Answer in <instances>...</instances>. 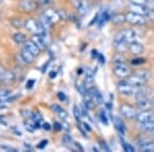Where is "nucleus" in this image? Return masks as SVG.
<instances>
[{
    "instance_id": "nucleus-6",
    "label": "nucleus",
    "mask_w": 154,
    "mask_h": 152,
    "mask_svg": "<svg viewBox=\"0 0 154 152\" xmlns=\"http://www.w3.org/2000/svg\"><path fill=\"white\" fill-rule=\"evenodd\" d=\"M125 20L128 24L134 25V26H141L146 23L145 16L139 14L135 11H130L125 14Z\"/></svg>"
},
{
    "instance_id": "nucleus-3",
    "label": "nucleus",
    "mask_w": 154,
    "mask_h": 152,
    "mask_svg": "<svg viewBox=\"0 0 154 152\" xmlns=\"http://www.w3.org/2000/svg\"><path fill=\"white\" fill-rule=\"evenodd\" d=\"M24 26L28 31L32 32L34 34H43L45 33V29L43 28V26L41 25L40 22H37L33 19H28L26 22L24 23Z\"/></svg>"
},
{
    "instance_id": "nucleus-8",
    "label": "nucleus",
    "mask_w": 154,
    "mask_h": 152,
    "mask_svg": "<svg viewBox=\"0 0 154 152\" xmlns=\"http://www.w3.org/2000/svg\"><path fill=\"white\" fill-rule=\"evenodd\" d=\"M120 113L123 117L128 119H134L138 115L136 108L134 106L130 105V104H122L120 106Z\"/></svg>"
},
{
    "instance_id": "nucleus-36",
    "label": "nucleus",
    "mask_w": 154,
    "mask_h": 152,
    "mask_svg": "<svg viewBox=\"0 0 154 152\" xmlns=\"http://www.w3.org/2000/svg\"><path fill=\"white\" fill-rule=\"evenodd\" d=\"M58 98H59V100H61V101H65L66 96H65V94H64V93L60 92V93H58Z\"/></svg>"
},
{
    "instance_id": "nucleus-1",
    "label": "nucleus",
    "mask_w": 154,
    "mask_h": 152,
    "mask_svg": "<svg viewBox=\"0 0 154 152\" xmlns=\"http://www.w3.org/2000/svg\"><path fill=\"white\" fill-rule=\"evenodd\" d=\"M137 33L134 30H122L119 33H117L115 39H114V46L118 49V51H125L128 48V44L131 41L136 40Z\"/></svg>"
},
{
    "instance_id": "nucleus-27",
    "label": "nucleus",
    "mask_w": 154,
    "mask_h": 152,
    "mask_svg": "<svg viewBox=\"0 0 154 152\" xmlns=\"http://www.w3.org/2000/svg\"><path fill=\"white\" fill-rule=\"evenodd\" d=\"M63 141H64V143H65L66 145H68V146H73L74 143H75V142L73 141V139H72V137L70 136V135H68V134L64 135Z\"/></svg>"
},
{
    "instance_id": "nucleus-31",
    "label": "nucleus",
    "mask_w": 154,
    "mask_h": 152,
    "mask_svg": "<svg viewBox=\"0 0 154 152\" xmlns=\"http://www.w3.org/2000/svg\"><path fill=\"white\" fill-rule=\"evenodd\" d=\"M146 62L145 59H142V58H138V59H134L131 60V64L133 65H142Z\"/></svg>"
},
{
    "instance_id": "nucleus-18",
    "label": "nucleus",
    "mask_w": 154,
    "mask_h": 152,
    "mask_svg": "<svg viewBox=\"0 0 154 152\" xmlns=\"http://www.w3.org/2000/svg\"><path fill=\"white\" fill-rule=\"evenodd\" d=\"M31 40L33 41L34 43H35L36 45L39 47V48H40V51L44 49L46 47V45H48V44H46V42H45V40H44V39L42 38L40 35H38V34H35V35H34L31 38Z\"/></svg>"
},
{
    "instance_id": "nucleus-12",
    "label": "nucleus",
    "mask_w": 154,
    "mask_h": 152,
    "mask_svg": "<svg viewBox=\"0 0 154 152\" xmlns=\"http://www.w3.org/2000/svg\"><path fill=\"white\" fill-rule=\"evenodd\" d=\"M0 80L3 81L4 83H11L14 80V74L11 71L0 68Z\"/></svg>"
},
{
    "instance_id": "nucleus-28",
    "label": "nucleus",
    "mask_w": 154,
    "mask_h": 152,
    "mask_svg": "<svg viewBox=\"0 0 154 152\" xmlns=\"http://www.w3.org/2000/svg\"><path fill=\"white\" fill-rule=\"evenodd\" d=\"M73 113H74V116H75V118L77 120L80 121V118H81V116H82V112H81L80 109L78 108V106L75 105L73 107Z\"/></svg>"
},
{
    "instance_id": "nucleus-42",
    "label": "nucleus",
    "mask_w": 154,
    "mask_h": 152,
    "mask_svg": "<svg viewBox=\"0 0 154 152\" xmlns=\"http://www.w3.org/2000/svg\"><path fill=\"white\" fill-rule=\"evenodd\" d=\"M34 80H30V81H28V83H27V88H31L32 86H33V84H34Z\"/></svg>"
},
{
    "instance_id": "nucleus-33",
    "label": "nucleus",
    "mask_w": 154,
    "mask_h": 152,
    "mask_svg": "<svg viewBox=\"0 0 154 152\" xmlns=\"http://www.w3.org/2000/svg\"><path fill=\"white\" fill-rule=\"evenodd\" d=\"M134 4H147V0H130Z\"/></svg>"
},
{
    "instance_id": "nucleus-26",
    "label": "nucleus",
    "mask_w": 154,
    "mask_h": 152,
    "mask_svg": "<svg viewBox=\"0 0 154 152\" xmlns=\"http://www.w3.org/2000/svg\"><path fill=\"white\" fill-rule=\"evenodd\" d=\"M76 88H77V91H78L79 93L82 95V96H85L86 88H85V85H84L83 81H77L76 82Z\"/></svg>"
},
{
    "instance_id": "nucleus-25",
    "label": "nucleus",
    "mask_w": 154,
    "mask_h": 152,
    "mask_svg": "<svg viewBox=\"0 0 154 152\" xmlns=\"http://www.w3.org/2000/svg\"><path fill=\"white\" fill-rule=\"evenodd\" d=\"M110 16H109V12L108 11H103L101 14V17L99 18L98 17V22H99V26H102V25H104L106 23L108 20H110Z\"/></svg>"
},
{
    "instance_id": "nucleus-11",
    "label": "nucleus",
    "mask_w": 154,
    "mask_h": 152,
    "mask_svg": "<svg viewBox=\"0 0 154 152\" xmlns=\"http://www.w3.org/2000/svg\"><path fill=\"white\" fill-rule=\"evenodd\" d=\"M20 8L22 11L28 12V11H33L37 8V3L33 0H22L20 2Z\"/></svg>"
},
{
    "instance_id": "nucleus-19",
    "label": "nucleus",
    "mask_w": 154,
    "mask_h": 152,
    "mask_svg": "<svg viewBox=\"0 0 154 152\" xmlns=\"http://www.w3.org/2000/svg\"><path fill=\"white\" fill-rule=\"evenodd\" d=\"M51 109H53V111L60 117V118L66 119L67 116H68V113H67V112L64 110V109L62 108L61 106H59V105H53V106H51Z\"/></svg>"
},
{
    "instance_id": "nucleus-44",
    "label": "nucleus",
    "mask_w": 154,
    "mask_h": 152,
    "mask_svg": "<svg viewBox=\"0 0 154 152\" xmlns=\"http://www.w3.org/2000/svg\"><path fill=\"white\" fill-rule=\"evenodd\" d=\"M150 133H151V135H152V136L154 137V129H153V131H151Z\"/></svg>"
},
{
    "instance_id": "nucleus-38",
    "label": "nucleus",
    "mask_w": 154,
    "mask_h": 152,
    "mask_svg": "<svg viewBox=\"0 0 154 152\" xmlns=\"http://www.w3.org/2000/svg\"><path fill=\"white\" fill-rule=\"evenodd\" d=\"M46 145H48V141L43 140V141L41 142V144H39V145H38V148L39 149H42V148H44V147H45Z\"/></svg>"
},
{
    "instance_id": "nucleus-20",
    "label": "nucleus",
    "mask_w": 154,
    "mask_h": 152,
    "mask_svg": "<svg viewBox=\"0 0 154 152\" xmlns=\"http://www.w3.org/2000/svg\"><path fill=\"white\" fill-rule=\"evenodd\" d=\"M140 150L144 152H154V142H144L140 145Z\"/></svg>"
},
{
    "instance_id": "nucleus-43",
    "label": "nucleus",
    "mask_w": 154,
    "mask_h": 152,
    "mask_svg": "<svg viewBox=\"0 0 154 152\" xmlns=\"http://www.w3.org/2000/svg\"><path fill=\"white\" fill-rule=\"evenodd\" d=\"M57 75V73L56 72H51V74H49V76H51V78H54V76Z\"/></svg>"
},
{
    "instance_id": "nucleus-23",
    "label": "nucleus",
    "mask_w": 154,
    "mask_h": 152,
    "mask_svg": "<svg viewBox=\"0 0 154 152\" xmlns=\"http://www.w3.org/2000/svg\"><path fill=\"white\" fill-rule=\"evenodd\" d=\"M139 128L142 129V131L151 132L154 129V121H148V123H139Z\"/></svg>"
},
{
    "instance_id": "nucleus-21",
    "label": "nucleus",
    "mask_w": 154,
    "mask_h": 152,
    "mask_svg": "<svg viewBox=\"0 0 154 152\" xmlns=\"http://www.w3.org/2000/svg\"><path fill=\"white\" fill-rule=\"evenodd\" d=\"M110 20L114 25H122L125 22H126L125 16H123V14H115V16H113Z\"/></svg>"
},
{
    "instance_id": "nucleus-35",
    "label": "nucleus",
    "mask_w": 154,
    "mask_h": 152,
    "mask_svg": "<svg viewBox=\"0 0 154 152\" xmlns=\"http://www.w3.org/2000/svg\"><path fill=\"white\" fill-rule=\"evenodd\" d=\"M80 126H81V128L85 129V132H91V129L89 128V126L88 123H80Z\"/></svg>"
},
{
    "instance_id": "nucleus-10",
    "label": "nucleus",
    "mask_w": 154,
    "mask_h": 152,
    "mask_svg": "<svg viewBox=\"0 0 154 152\" xmlns=\"http://www.w3.org/2000/svg\"><path fill=\"white\" fill-rule=\"evenodd\" d=\"M131 11H135L139 14H142V16H148V14H150V12H151V9L147 6V4H134V3H131Z\"/></svg>"
},
{
    "instance_id": "nucleus-16",
    "label": "nucleus",
    "mask_w": 154,
    "mask_h": 152,
    "mask_svg": "<svg viewBox=\"0 0 154 152\" xmlns=\"http://www.w3.org/2000/svg\"><path fill=\"white\" fill-rule=\"evenodd\" d=\"M24 44H25V46H24V47H26V48L28 49L30 53H32L35 57H36V56H38L39 53H40V48H39V47L37 46L36 44L34 43V42L32 41V40L26 41Z\"/></svg>"
},
{
    "instance_id": "nucleus-15",
    "label": "nucleus",
    "mask_w": 154,
    "mask_h": 152,
    "mask_svg": "<svg viewBox=\"0 0 154 152\" xmlns=\"http://www.w3.org/2000/svg\"><path fill=\"white\" fill-rule=\"evenodd\" d=\"M34 54L32 53H30L28 49L26 48V47H24L23 49H22L21 51V58L23 61H25V63H28V64H31L33 63L34 61Z\"/></svg>"
},
{
    "instance_id": "nucleus-45",
    "label": "nucleus",
    "mask_w": 154,
    "mask_h": 152,
    "mask_svg": "<svg viewBox=\"0 0 154 152\" xmlns=\"http://www.w3.org/2000/svg\"><path fill=\"white\" fill-rule=\"evenodd\" d=\"M151 101H152V103H153V105H154V96L152 97V99H151Z\"/></svg>"
},
{
    "instance_id": "nucleus-14",
    "label": "nucleus",
    "mask_w": 154,
    "mask_h": 152,
    "mask_svg": "<svg viewBox=\"0 0 154 152\" xmlns=\"http://www.w3.org/2000/svg\"><path fill=\"white\" fill-rule=\"evenodd\" d=\"M44 16L48 18L49 21L51 22L53 24H56L58 23V22L61 20V18H60V14L58 11H54V9H48V11H44Z\"/></svg>"
},
{
    "instance_id": "nucleus-2",
    "label": "nucleus",
    "mask_w": 154,
    "mask_h": 152,
    "mask_svg": "<svg viewBox=\"0 0 154 152\" xmlns=\"http://www.w3.org/2000/svg\"><path fill=\"white\" fill-rule=\"evenodd\" d=\"M136 100H137V104H138V107L142 110H150L152 108V101L148 99V97L146 96V94L144 93L142 89L138 92L136 95Z\"/></svg>"
},
{
    "instance_id": "nucleus-7",
    "label": "nucleus",
    "mask_w": 154,
    "mask_h": 152,
    "mask_svg": "<svg viewBox=\"0 0 154 152\" xmlns=\"http://www.w3.org/2000/svg\"><path fill=\"white\" fill-rule=\"evenodd\" d=\"M114 74L117 77H121V78H128L133 74V71L128 65L125 63H117L116 66L114 67Z\"/></svg>"
},
{
    "instance_id": "nucleus-32",
    "label": "nucleus",
    "mask_w": 154,
    "mask_h": 152,
    "mask_svg": "<svg viewBox=\"0 0 154 152\" xmlns=\"http://www.w3.org/2000/svg\"><path fill=\"white\" fill-rule=\"evenodd\" d=\"M100 119L104 124H108V118H107V116H106V114L104 111L100 112Z\"/></svg>"
},
{
    "instance_id": "nucleus-34",
    "label": "nucleus",
    "mask_w": 154,
    "mask_h": 152,
    "mask_svg": "<svg viewBox=\"0 0 154 152\" xmlns=\"http://www.w3.org/2000/svg\"><path fill=\"white\" fill-rule=\"evenodd\" d=\"M62 129H65V131H69L70 129V126L66 121H62Z\"/></svg>"
},
{
    "instance_id": "nucleus-46",
    "label": "nucleus",
    "mask_w": 154,
    "mask_h": 152,
    "mask_svg": "<svg viewBox=\"0 0 154 152\" xmlns=\"http://www.w3.org/2000/svg\"><path fill=\"white\" fill-rule=\"evenodd\" d=\"M0 81H1V80H0ZM0 86H1V84H0Z\"/></svg>"
},
{
    "instance_id": "nucleus-17",
    "label": "nucleus",
    "mask_w": 154,
    "mask_h": 152,
    "mask_svg": "<svg viewBox=\"0 0 154 152\" xmlns=\"http://www.w3.org/2000/svg\"><path fill=\"white\" fill-rule=\"evenodd\" d=\"M113 123L115 126V128L117 129V131L121 135H125L126 133V126L125 123H123L121 119H119L118 117H113Z\"/></svg>"
},
{
    "instance_id": "nucleus-5",
    "label": "nucleus",
    "mask_w": 154,
    "mask_h": 152,
    "mask_svg": "<svg viewBox=\"0 0 154 152\" xmlns=\"http://www.w3.org/2000/svg\"><path fill=\"white\" fill-rule=\"evenodd\" d=\"M148 77L146 76V74L144 72H139L136 75L130 76V78H128V82L131 83V85L136 86V88H143L147 82Z\"/></svg>"
},
{
    "instance_id": "nucleus-30",
    "label": "nucleus",
    "mask_w": 154,
    "mask_h": 152,
    "mask_svg": "<svg viewBox=\"0 0 154 152\" xmlns=\"http://www.w3.org/2000/svg\"><path fill=\"white\" fill-rule=\"evenodd\" d=\"M121 142H122V147H123V149H125V151H128V152H134V151H135V148H134L133 146H131L130 144L125 143L123 140H121Z\"/></svg>"
},
{
    "instance_id": "nucleus-4",
    "label": "nucleus",
    "mask_w": 154,
    "mask_h": 152,
    "mask_svg": "<svg viewBox=\"0 0 154 152\" xmlns=\"http://www.w3.org/2000/svg\"><path fill=\"white\" fill-rule=\"evenodd\" d=\"M117 88L120 94L125 95V96H131V95H136L142 88H136L131 83H128V80H123L118 83Z\"/></svg>"
},
{
    "instance_id": "nucleus-13",
    "label": "nucleus",
    "mask_w": 154,
    "mask_h": 152,
    "mask_svg": "<svg viewBox=\"0 0 154 152\" xmlns=\"http://www.w3.org/2000/svg\"><path fill=\"white\" fill-rule=\"evenodd\" d=\"M128 49H130V51L131 54H142L144 51V46L140 43V42L134 40V41H131L130 44H128Z\"/></svg>"
},
{
    "instance_id": "nucleus-22",
    "label": "nucleus",
    "mask_w": 154,
    "mask_h": 152,
    "mask_svg": "<svg viewBox=\"0 0 154 152\" xmlns=\"http://www.w3.org/2000/svg\"><path fill=\"white\" fill-rule=\"evenodd\" d=\"M89 6L88 5V3L83 1H78V4H77V11L80 14H85L86 12L88 11Z\"/></svg>"
},
{
    "instance_id": "nucleus-29",
    "label": "nucleus",
    "mask_w": 154,
    "mask_h": 152,
    "mask_svg": "<svg viewBox=\"0 0 154 152\" xmlns=\"http://www.w3.org/2000/svg\"><path fill=\"white\" fill-rule=\"evenodd\" d=\"M0 149L6 152H18V149L14 148V147H11V146H8V145H0Z\"/></svg>"
},
{
    "instance_id": "nucleus-40",
    "label": "nucleus",
    "mask_w": 154,
    "mask_h": 152,
    "mask_svg": "<svg viewBox=\"0 0 154 152\" xmlns=\"http://www.w3.org/2000/svg\"><path fill=\"white\" fill-rule=\"evenodd\" d=\"M38 2H39V3H41V4H43V5H45V4L51 3V0H38Z\"/></svg>"
},
{
    "instance_id": "nucleus-39",
    "label": "nucleus",
    "mask_w": 154,
    "mask_h": 152,
    "mask_svg": "<svg viewBox=\"0 0 154 152\" xmlns=\"http://www.w3.org/2000/svg\"><path fill=\"white\" fill-rule=\"evenodd\" d=\"M101 147H102V149H103V150H105V151H109V147L106 145L105 142H101Z\"/></svg>"
},
{
    "instance_id": "nucleus-37",
    "label": "nucleus",
    "mask_w": 154,
    "mask_h": 152,
    "mask_svg": "<svg viewBox=\"0 0 154 152\" xmlns=\"http://www.w3.org/2000/svg\"><path fill=\"white\" fill-rule=\"evenodd\" d=\"M54 129H56V131H60V129H62V123H54Z\"/></svg>"
},
{
    "instance_id": "nucleus-41",
    "label": "nucleus",
    "mask_w": 154,
    "mask_h": 152,
    "mask_svg": "<svg viewBox=\"0 0 154 152\" xmlns=\"http://www.w3.org/2000/svg\"><path fill=\"white\" fill-rule=\"evenodd\" d=\"M42 128H43V129H45V131H49L51 128V126L48 123H43V126H42Z\"/></svg>"
},
{
    "instance_id": "nucleus-24",
    "label": "nucleus",
    "mask_w": 154,
    "mask_h": 152,
    "mask_svg": "<svg viewBox=\"0 0 154 152\" xmlns=\"http://www.w3.org/2000/svg\"><path fill=\"white\" fill-rule=\"evenodd\" d=\"M12 38H14V42H16V43H18V44H24L25 42L27 41L26 36H25L23 33H16Z\"/></svg>"
},
{
    "instance_id": "nucleus-9",
    "label": "nucleus",
    "mask_w": 154,
    "mask_h": 152,
    "mask_svg": "<svg viewBox=\"0 0 154 152\" xmlns=\"http://www.w3.org/2000/svg\"><path fill=\"white\" fill-rule=\"evenodd\" d=\"M138 123H148V121H154V112L151 110H143L142 112L138 113L136 117Z\"/></svg>"
}]
</instances>
